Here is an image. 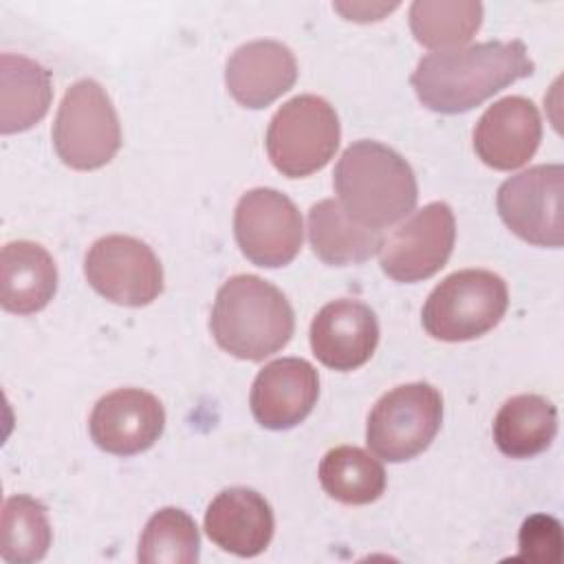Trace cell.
Here are the masks:
<instances>
[{"label": "cell", "mask_w": 564, "mask_h": 564, "mask_svg": "<svg viewBox=\"0 0 564 564\" xmlns=\"http://www.w3.org/2000/svg\"><path fill=\"white\" fill-rule=\"evenodd\" d=\"M524 42H480L436 51L419 59L410 82L419 101L434 112H467L533 73Z\"/></svg>", "instance_id": "1"}, {"label": "cell", "mask_w": 564, "mask_h": 564, "mask_svg": "<svg viewBox=\"0 0 564 564\" xmlns=\"http://www.w3.org/2000/svg\"><path fill=\"white\" fill-rule=\"evenodd\" d=\"M333 185L344 212L366 229L379 231L414 212L419 187L410 163L392 148L361 139L339 156Z\"/></svg>", "instance_id": "2"}, {"label": "cell", "mask_w": 564, "mask_h": 564, "mask_svg": "<svg viewBox=\"0 0 564 564\" xmlns=\"http://www.w3.org/2000/svg\"><path fill=\"white\" fill-rule=\"evenodd\" d=\"M209 328L225 352L262 361L291 341L295 315L278 286L258 275L238 273L218 289Z\"/></svg>", "instance_id": "3"}, {"label": "cell", "mask_w": 564, "mask_h": 564, "mask_svg": "<svg viewBox=\"0 0 564 564\" xmlns=\"http://www.w3.org/2000/svg\"><path fill=\"white\" fill-rule=\"evenodd\" d=\"M509 304L505 280L487 269L449 273L427 295L421 322L430 337L441 341H469L489 333Z\"/></svg>", "instance_id": "4"}, {"label": "cell", "mask_w": 564, "mask_h": 564, "mask_svg": "<svg viewBox=\"0 0 564 564\" xmlns=\"http://www.w3.org/2000/svg\"><path fill=\"white\" fill-rule=\"evenodd\" d=\"M53 145L62 163L79 172L112 161L121 148V126L101 84L79 79L64 93L53 123Z\"/></svg>", "instance_id": "5"}, {"label": "cell", "mask_w": 564, "mask_h": 564, "mask_svg": "<svg viewBox=\"0 0 564 564\" xmlns=\"http://www.w3.org/2000/svg\"><path fill=\"white\" fill-rule=\"evenodd\" d=\"M339 134L337 112L324 97L297 95L275 110L264 143L278 172L302 178L335 156Z\"/></svg>", "instance_id": "6"}, {"label": "cell", "mask_w": 564, "mask_h": 564, "mask_svg": "<svg viewBox=\"0 0 564 564\" xmlns=\"http://www.w3.org/2000/svg\"><path fill=\"white\" fill-rule=\"evenodd\" d=\"M441 392L423 381L386 392L368 414L366 443L388 463H403L430 447L441 430Z\"/></svg>", "instance_id": "7"}, {"label": "cell", "mask_w": 564, "mask_h": 564, "mask_svg": "<svg viewBox=\"0 0 564 564\" xmlns=\"http://www.w3.org/2000/svg\"><path fill=\"white\" fill-rule=\"evenodd\" d=\"M456 240L447 203L434 200L414 212L379 242L381 271L394 282H421L445 267Z\"/></svg>", "instance_id": "8"}, {"label": "cell", "mask_w": 564, "mask_h": 564, "mask_svg": "<svg viewBox=\"0 0 564 564\" xmlns=\"http://www.w3.org/2000/svg\"><path fill=\"white\" fill-rule=\"evenodd\" d=\"M88 284L121 306H148L163 291V267L156 253L132 236H104L95 240L84 260Z\"/></svg>", "instance_id": "9"}, {"label": "cell", "mask_w": 564, "mask_h": 564, "mask_svg": "<svg viewBox=\"0 0 564 564\" xmlns=\"http://www.w3.org/2000/svg\"><path fill=\"white\" fill-rule=\"evenodd\" d=\"M562 181L560 163L533 165L498 187L496 207L502 223L524 242L535 247H562Z\"/></svg>", "instance_id": "10"}, {"label": "cell", "mask_w": 564, "mask_h": 564, "mask_svg": "<svg viewBox=\"0 0 564 564\" xmlns=\"http://www.w3.org/2000/svg\"><path fill=\"white\" fill-rule=\"evenodd\" d=\"M234 236L249 262L267 269L284 267L300 253L302 216L286 194L256 187L236 205Z\"/></svg>", "instance_id": "11"}, {"label": "cell", "mask_w": 564, "mask_h": 564, "mask_svg": "<svg viewBox=\"0 0 564 564\" xmlns=\"http://www.w3.org/2000/svg\"><path fill=\"white\" fill-rule=\"evenodd\" d=\"M165 410L141 388H119L101 397L90 414L88 430L95 445L115 456L150 449L163 434Z\"/></svg>", "instance_id": "12"}, {"label": "cell", "mask_w": 564, "mask_h": 564, "mask_svg": "<svg viewBox=\"0 0 564 564\" xmlns=\"http://www.w3.org/2000/svg\"><path fill=\"white\" fill-rule=\"evenodd\" d=\"M317 397V370L306 359L282 357L256 375L249 405L262 427L291 430L313 412Z\"/></svg>", "instance_id": "13"}, {"label": "cell", "mask_w": 564, "mask_h": 564, "mask_svg": "<svg viewBox=\"0 0 564 564\" xmlns=\"http://www.w3.org/2000/svg\"><path fill=\"white\" fill-rule=\"evenodd\" d=\"M542 121L535 104L509 95L489 106L476 123L474 150L478 159L500 172L522 167L540 148Z\"/></svg>", "instance_id": "14"}, {"label": "cell", "mask_w": 564, "mask_h": 564, "mask_svg": "<svg viewBox=\"0 0 564 564\" xmlns=\"http://www.w3.org/2000/svg\"><path fill=\"white\" fill-rule=\"evenodd\" d=\"M308 337L313 355L326 368L348 372L372 357L379 344V322L368 304L341 297L317 311Z\"/></svg>", "instance_id": "15"}, {"label": "cell", "mask_w": 564, "mask_h": 564, "mask_svg": "<svg viewBox=\"0 0 564 564\" xmlns=\"http://www.w3.org/2000/svg\"><path fill=\"white\" fill-rule=\"evenodd\" d=\"M297 62L293 51L275 40H253L238 46L225 66L229 95L245 108H264L293 88Z\"/></svg>", "instance_id": "16"}, {"label": "cell", "mask_w": 564, "mask_h": 564, "mask_svg": "<svg viewBox=\"0 0 564 564\" xmlns=\"http://www.w3.org/2000/svg\"><path fill=\"white\" fill-rule=\"evenodd\" d=\"M271 505L256 489H223L205 511V533L227 553L238 557L260 555L273 538Z\"/></svg>", "instance_id": "17"}, {"label": "cell", "mask_w": 564, "mask_h": 564, "mask_svg": "<svg viewBox=\"0 0 564 564\" xmlns=\"http://www.w3.org/2000/svg\"><path fill=\"white\" fill-rule=\"evenodd\" d=\"M57 291V267L51 253L31 240H13L0 256V304L15 315L42 311Z\"/></svg>", "instance_id": "18"}, {"label": "cell", "mask_w": 564, "mask_h": 564, "mask_svg": "<svg viewBox=\"0 0 564 564\" xmlns=\"http://www.w3.org/2000/svg\"><path fill=\"white\" fill-rule=\"evenodd\" d=\"M53 101L51 73L13 53L0 55V132L13 134L33 128Z\"/></svg>", "instance_id": "19"}, {"label": "cell", "mask_w": 564, "mask_h": 564, "mask_svg": "<svg viewBox=\"0 0 564 564\" xmlns=\"http://www.w3.org/2000/svg\"><path fill=\"white\" fill-rule=\"evenodd\" d=\"M557 434V410L540 394L507 399L494 419V441L509 458H533L551 447Z\"/></svg>", "instance_id": "20"}, {"label": "cell", "mask_w": 564, "mask_h": 564, "mask_svg": "<svg viewBox=\"0 0 564 564\" xmlns=\"http://www.w3.org/2000/svg\"><path fill=\"white\" fill-rule=\"evenodd\" d=\"M308 240L322 262L346 267L370 260L379 249L381 236L355 223L339 200L324 198L308 209Z\"/></svg>", "instance_id": "21"}, {"label": "cell", "mask_w": 564, "mask_h": 564, "mask_svg": "<svg viewBox=\"0 0 564 564\" xmlns=\"http://www.w3.org/2000/svg\"><path fill=\"white\" fill-rule=\"evenodd\" d=\"M322 489L344 505H370L386 491L383 465L366 449L339 445L319 463Z\"/></svg>", "instance_id": "22"}, {"label": "cell", "mask_w": 564, "mask_h": 564, "mask_svg": "<svg viewBox=\"0 0 564 564\" xmlns=\"http://www.w3.org/2000/svg\"><path fill=\"white\" fill-rule=\"evenodd\" d=\"M482 24L478 0H416L410 7V29L419 44L447 51L469 42Z\"/></svg>", "instance_id": "23"}, {"label": "cell", "mask_w": 564, "mask_h": 564, "mask_svg": "<svg viewBox=\"0 0 564 564\" xmlns=\"http://www.w3.org/2000/svg\"><path fill=\"white\" fill-rule=\"evenodd\" d=\"M51 524L46 507L31 496H11L2 505L0 555L11 564H31L46 555L51 546Z\"/></svg>", "instance_id": "24"}, {"label": "cell", "mask_w": 564, "mask_h": 564, "mask_svg": "<svg viewBox=\"0 0 564 564\" xmlns=\"http://www.w3.org/2000/svg\"><path fill=\"white\" fill-rule=\"evenodd\" d=\"M200 538L189 513L176 507L156 511L139 540L137 557L143 564H196Z\"/></svg>", "instance_id": "25"}, {"label": "cell", "mask_w": 564, "mask_h": 564, "mask_svg": "<svg viewBox=\"0 0 564 564\" xmlns=\"http://www.w3.org/2000/svg\"><path fill=\"white\" fill-rule=\"evenodd\" d=\"M520 560L529 562H560L562 557V527L555 518L535 513L522 522L520 535Z\"/></svg>", "instance_id": "26"}]
</instances>
